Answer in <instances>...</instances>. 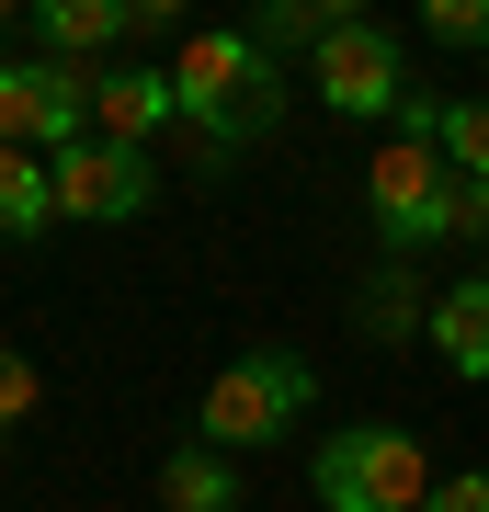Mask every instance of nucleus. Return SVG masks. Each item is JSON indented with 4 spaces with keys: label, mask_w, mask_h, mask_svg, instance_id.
Returning <instances> with one entry per match:
<instances>
[{
    "label": "nucleus",
    "mask_w": 489,
    "mask_h": 512,
    "mask_svg": "<svg viewBox=\"0 0 489 512\" xmlns=\"http://www.w3.org/2000/svg\"><path fill=\"white\" fill-rule=\"evenodd\" d=\"M342 23H364L353 0H262V12H251V46H262V57H285V46H308V57H319Z\"/></svg>",
    "instance_id": "nucleus-13"
},
{
    "label": "nucleus",
    "mask_w": 489,
    "mask_h": 512,
    "mask_svg": "<svg viewBox=\"0 0 489 512\" xmlns=\"http://www.w3.org/2000/svg\"><path fill=\"white\" fill-rule=\"evenodd\" d=\"M46 410V376L23 365V353H0V433H12V421H35Z\"/></svg>",
    "instance_id": "nucleus-16"
},
{
    "label": "nucleus",
    "mask_w": 489,
    "mask_h": 512,
    "mask_svg": "<svg viewBox=\"0 0 489 512\" xmlns=\"http://www.w3.org/2000/svg\"><path fill=\"white\" fill-rule=\"evenodd\" d=\"M160 23H171V0H23V35L57 69H103L126 35H160Z\"/></svg>",
    "instance_id": "nucleus-8"
},
{
    "label": "nucleus",
    "mask_w": 489,
    "mask_h": 512,
    "mask_svg": "<svg viewBox=\"0 0 489 512\" xmlns=\"http://www.w3.org/2000/svg\"><path fill=\"white\" fill-rule=\"evenodd\" d=\"M455 239H489V183H455Z\"/></svg>",
    "instance_id": "nucleus-18"
},
{
    "label": "nucleus",
    "mask_w": 489,
    "mask_h": 512,
    "mask_svg": "<svg viewBox=\"0 0 489 512\" xmlns=\"http://www.w3.org/2000/svg\"><path fill=\"white\" fill-rule=\"evenodd\" d=\"M91 137V69H57V57H0V148H35V160H57V148Z\"/></svg>",
    "instance_id": "nucleus-5"
},
{
    "label": "nucleus",
    "mask_w": 489,
    "mask_h": 512,
    "mask_svg": "<svg viewBox=\"0 0 489 512\" xmlns=\"http://www.w3.org/2000/svg\"><path fill=\"white\" fill-rule=\"evenodd\" d=\"M433 512H489V467H444V490H433Z\"/></svg>",
    "instance_id": "nucleus-17"
},
{
    "label": "nucleus",
    "mask_w": 489,
    "mask_h": 512,
    "mask_svg": "<svg viewBox=\"0 0 489 512\" xmlns=\"http://www.w3.org/2000/svg\"><path fill=\"white\" fill-rule=\"evenodd\" d=\"M57 217L69 228H126L160 205V160L148 148H103V137H80V148H57Z\"/></svg>",
    "instance_id": "nucleus-7"
},
{
    "label": "nucleus",
    "mask_w": 489,
    "mask_h": 512,
    "mask_svg": "<svg viewBox=\"0 0 489 512\" xmlns=\"http://www.w3.org/2000/svg\"><path fill=\"white\" fill-rule=\"evenodd\" d=\"M308 490H319V512H433L444 467L410 421H353L308 456Z\"/></svg>",
    "instance_id": "nucleus-3"
},
{
    "label": "nucleus",
    "mask_w": 489,
    "mask_h": 512,
    "mask_svg": "<svg viewBox=\"0 0 489 512\" xmlns=\"http://www.w3.org/2000/svg\"><path fill=\"white\" fill-rule=\"evenodd\" d=\"M308 410H319V365H308V353H285V342H262V353H239V365L205 376L194 433L217 444V456H262V444L308 433Z\"/></svg>",
    "instance_id": "nucleus-2"
},
{
    "label": "nucleus",
    "mask_w": 489,
    "mask_h": 512,
    "mask_svg": "<svg viewBox=\"0 0 489 512\" xmlns=\"http://www.w3.org/2000/svg\"><path fill=\"white\" fill-rule=\"evenodd\" d=\"M171 92H182V126H194V160L217 171L285 126V57H262L251 23H217V35H182Z\"/></svg>",
    "instance_id": "nucleus-1"
},
{
    "label": "nucleus",
    "mask_w": 489,
    "mask_h": 512,
    "mask_svg": "<svg viewBox=\"0 0 489 512\" xmlns=\"http://www.w3.org/2000/svg\"><path fill=\"white\" fill-rule=\"evenodd\" d=\"M46 228H69L57 217V171L35 148H0V239H46Z\"/></svg>",
    "instance_id": "nucleus-12"
},
{
    "label": "nucleus",
    "mask_w": 489,
    "mask_h": 512,
    "mask_svg": "<svg viewBox=\"0 0 489 512\" xmlns=\"http://www.w3.org/2000/svg\"><path fill=\"white\" fill-rule=\"evenodd\" d=\"M364 330H376V342H387V330H399V342H410V330H433V308H421V285H410V274H387L376 296H364Z\"/></svg>",
    "instance_id": "nucleus-14"
},
{
    "label": "nucleus",
    "mask_w": 489,
    "mask_h": 512,
    "mask_svg": "<svg viewBox=\"0 0 489 512\" xmlns=\"http://www.w3.org/2000/svg\"><path fill=\"white\" fill-rule=\"evenodd\" d=\"M433 353H444V376L489 387V274H455L433 296Z\"/></svg>",
    "instance_id": "nucleus-10"
},
{
    "label": "nucleus",
    "mask_w": 489,
    "mask_h": 512,
    "mask_svg": "<svg viewBox=\"0 0 489 512\" xmlns=\"http://www.w3.org/2000/svg\"><path fill=\"white\" fill-rule=\"evenodd\" d=\"M421 35L433 46H489V0H421Z\"/></svg>",
    "instance_id": "nucleus-15"
},
{
    "label": "nucleus",
    "mask_w": 489,
    "mask_h": 512,
    "mask_svg": "<svg viewBox=\"0 0 489 512\" xmlns=\"http://www.w3.org/2000/svg\"><path fill=\"white\" fill-rule=\"evenodd\" d=\"M160 512H239V467L217 456V444H171L160 456Z\"/></svg>",
    "instance_id": "nucleus-11"
},
{
    "label": "nucleus",
    "mask_w": 489,
    "mask_h": 512,
    "mask_svg": "<svg viewBox=\"0 0 489 512\" xmlns=\"http://www.w3.org/2000/svg\"><path fill=\"white\" fill-rule=\"evenodd\" d=\"M308 92H319V114H399L421 80H410V57H399V35H387L376 12L364 23H342L319 57H308Z\"/></svg>",
    "instance_id": "nucleus-6"
},
{
    "label": "nucleus",
    "mask_w": 489,
    "mask_h": 512,
    "mask_svg": "<svg viewBox=\"0 0 489 512\" xmlns=\"http://www.w3.org/2000/svg\"><path fill=\"white\" fill-rule=\"evenodd\" d=\"M364 217H376L387 262L444 251V239H455V171H444V148L433 137H387L376 171H364Z\"/></svg>",
    "instance_id": "nucleus-4"
},
{
    "label": "nucleus",
    "mask_w": 489,
    "mask_h": 512,
    "mask_svg": "<svg viewBox=\"0 0 489 512\" xmlns=\"http://www.w3.org/2000/svg\"><path fill=\"white\" fill-rule=\"evenodd\" d=\"M160 126H182V92H171V69H137V57L91 69V137H103V148H148Z\"/></svg>",
    "instance_id": "nucleus-9"
}]
</instances>
